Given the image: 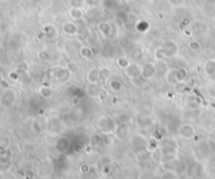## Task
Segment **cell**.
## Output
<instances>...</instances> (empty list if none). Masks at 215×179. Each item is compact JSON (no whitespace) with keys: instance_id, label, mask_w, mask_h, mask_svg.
Returning a JSON list of instances; mask_svg holds the SVG:
<instances>
[{"instance_id":"cell-29","label":"cell","mask_w":215,"mask_h":179,"mask_svg":"<svg viewBox=\"0 0 215 179\" xmlns=\"http://www.w3.org/2000/svg\"><path fill=\"white\" fill-rule=\"evenodd\" d=\"M168 3L171 5V7H180L185 3V0H168Z\"/></svg>"},{"instance_id":"cell-13","label":"cell","mask_w":215,"mask_h":179,"mask_svg":"<svg viewBox=\"0 0 215 179\" xmlns=\"http://www.w3.org/2000/svg\"><path fill=\"white\" fill-rule=\"evenodd\" d=\"M12 159L7 155L0 157V173H7L11 169V167H12Z\"/></svg>"},{"instance_id":"cell-22","label":"cell","mask_w":215,"mask_h":179,"mask_svg":"<svg viewBox=\"0 0 215 179\" xmlns=\"http://www.w3.org/2000/svg\"><path fill=\"white\" fill-rule=\"evenodd\" d=\"M44 34L46 35L50 38H53V37L56 36V27L54 26L53 24H46L44 27Z\"/></svg>"},{"instance_id":"cell-14","label":"cell","mask_w":215,"mask_h":179,"mask_svg":"<svg viewBox=\"0 0 215 179\" xmlns=\"http://www.w3.org/2000/svg\"><path fill=\"white\" fill-rule=\"evenodd\" d=\"M203 71H205V74L208 77H212L215 74V60L214 59H210L208 60L207 62L203 65Z\"/></svg>"},{"instance_id":"cell-18","label":"cell","mask_w":215,"mask_h":179,"mask_svg":"<svg viewBox=\"0 0 215 179\" xmlns=\"http://www.w3.org/2000/svg\"><path fill=\"white\" fill-rule=\"evenodd\" d=\"M37 57H38L39 61L42 62V63H48L51 60V56H50V51H47L45 49L40 50L38 54H37Z\"/></svg>"},{"instance_id":"cell-2","label":"cell","mask_w":215,"mask_h":179,"mask_svg":"<svg viewBox=\"0 0 215 179\" xmlns=\"http://www.w3.org/2000/svg\"><path fill=\"white\" fill-rule=\"evenodd\" d=\"M98 127L103 133H112L117 128L113 120L107 116H102L98 120Z\"/></svg>"},{"instance_id":"cell-24","label":"cell","mask_w":215,"mask_h":179,"mask_svg":"<svg viewBox=\"0 0 215 179\" xmlns=\"http://www.w3.org/2000/svg\"><path fill=\"white\" fill-rule=\"evenodd\" d=\"M103 0H85V5L88 7H97L101 5Z\"/></svg>"},{"instance_id":"cell-35","label":"cell","mask_w":215,"mask_h":179,"mask_svg":"<svg viewBox=\"0 0 215 179\" xmlns=\"http://www.w3.org/2000/svg\"><path fill=\"white\" fill-rule=\"evenodd\" d=\"M24 175L26 176V177H30V178H31V177H34V172H25L24 173Z\"/></svg>"},{"instance_id":"cell-20","label":"cell","mask_w":215,"mask_h":179,"mask_svg":"<svg viewBox=\"0 0 215 179\" xmlns=\"http://www.w3.org/2000/svg\"><path fill=\"white\" fill-rule=\"evenodd\" d=\"M130 61L127 59V58H124V57H120V58H117L116 60V64L117 65V67L121 68V69H124L127 67V66H129V64H130Z\"/></svg>"},{"instance_id":"cell-37","label":"cell","mask_w":215,"mask_h":179,"mask_svg":"<svg viewBox=\"0 0 215 179\" xmlns=\"http://www.w3.org/2000/svg\"><path fill=\"white\" fill-rule=\"evenodd\" d=\"M1 79H2V78H1V77H0V82H1Z\"/></svg>"},{"instance_id":"cell-15","label":"cell","mask_w":215,"mask_h":179,"mask_svg":"<svg viewBox=\"0 0 215 179\" xmlns=\"http://www.w3.org/2000/svg\"><path fill=\"white\" fill-rule=\"evenodd\" d=\"M109 73L110 70L107 67H102L100 68V76H99V81L98 84H106L108 81V78H109Z\"/></svg>"},{"instance_id":"cell-27","label":"cell","mask_w":215,"mask_h":179,"mask_svg":"<svg viewBox=\"0 0 215 179\" xmlns=\"http://www.w3.org/2000/svg\"><path fill=\"white\" fill-rule=\"evenodd\" d=\"M66 67H67L68 70L70 71V73H78V71L80 70V69H79V66L77 65L76 63H73V62H71V63H68Z\"/></svg>"},{"instance_id":"cell-12","label":"cell","mask_w":215,"mask_h":179,"mask_svg":"<svg viewBox=\"0 0 215 179\" xmlns=\"http://www.w3.org/2000/svg\"><path fill=\"white\" fill-rule=\"evenodd\" d=\"M188 78V71L185 67H179L174 68V80H175V84L179 82H185Z\"/></svg>"},{"instance_id":"cell-32","label":"cell","mask_w":215,"mask_h":179,"mask_svg":"<svg viewBox=\"0 0 215 179\" xmlns=\"http://www.w3.org/2000/svg\"><path fill=\"white\" fill-rule=\"evenodd\" d=\"M7 154H8V151H7V147L3 146V145H1V144H0V157H2V156H7Z\"/></svg>"},{"instance_id":"cell-28","label":"cell","mask_w":215,"mask_h":179,"mask_svg":"<svg viewBox=\"0 0 215 179\" xmlns=\"http://www.w3.org/2000/svg\"><path fill=\"white\" fill-rule=\"evenodd\" d=\"M107 97H108V91L107 90H105V89H102V90L99 91L98 99H99L100 102H103V101H105L106 99H107Z\"/></svg>"},{"instance_id":"cell-36","label":"cell","mask_w":215,"mask_h":179,"mask_svg":"<svg viewBox=\"0 0 215 179\" xmlns=\"http://www.w3.org/2000/svg\"><path fill=\"white\" fill-rule=\"evenodd\" d=\"M126 2H133V1H136V0H125Z\"/></svg>"},{"instance_id":"cell-23","label":"cell","mask_w":215,"mask_h":179,"mask_svg":"<svg viewBox=\"0 0 215 179\" xmlns=\"http://www.w3.org/2000/svg\"><path fill=\"white\" fill-rule=\"evenodd\" d=\"M67 147H68V140L66 138H62V139H60L57 143V149L59 151H64V150L67 149Z\"/></svg>"},{"instance_id":"cell-30","label":"cell","mask_w":215,"mask_h":179,"mask_svg":"<svg viewBox=\"0 0 215 179\" xmlns=\"http://www.w3.org/2000/svg\"><path fill=\"white\" fill-rule=\"evenodd\" d=\"M89 171H90V166L88 163H82L80 166V172L83 173V174H87Z\"/></svg>"},{"instance_id":"cell-26","label":"cell","mask_w":215,"mask_h":179,"mask_svg":"<svg viewBox=\"0 0 215 179\" xmlns=\"http://www.w3.org/2000/svg\"><path fill=\"white\" fill-rule=\"evenodd\" d=\"M189 48L193 51H198L200 48H202V45H200V43L197 41H191L189 43Z\"/></svg>"},{"instance_id":"cell-21","label":"cell","mask_w":215,"mask_h":179,"mask_svg":"<svg viewBox=\"0 0 215 179\" xmlns=\"http://www.w3.org/2000/svg\"><path fill=\"white\" fill-rule=\"evenodd\" d=\"M116 131H117V134L119 135L120 137H125L126 135H127V133H128L129 128L127 127L126 124H122V125H119L117 127Z\"/></svg>"},{"instance_id":"cell-7","label":"cell","mask_w":215,"mask_h":179,"mask_svg":"<svg viewBox=\"0 0 215 179\" xmlns=\"http://www.w3.org/2000/svg\"><path fill=\"white\" fill-rule=\"evenodd\" d=\"M156 73V67L153 63H147L142 67V78L145 80H150Z\"/></svg>"},{"instance_id":"cell-16","label":"cell","mask_w":215,"mask_h":179,"mask_svg":"<svg viewBox=\"0 0 215 179\" xmlns=\"http://www.w3.org/2000/svg\"><path fill=\"white\" fill-rule=\"evenodd\" d=\"M108 85H109V89L113 92H120V91H122V89H123L122 82L117 79L110 80L109 83H108Z\"/></svg>"},{"instance_id":"cell-31","label":"cell","mask_w":215,"mask_h":179,"mask_svg":"<svg viewBox=\"0 0 215 179\" xmlns=\"http://www.w3.org/2000/svg\"><path fill=\"white\" fill-rule=\"evenodd\" d=\"M191 19L189 18V17H186V18L183 19V21H182V27H188V26H190V24H191Z\"/></svg>"},{"instance_id":"cell-33","label":"cell","mask_w":215,"mask_h":179,"mask_svg":"<svg viewBox=\"0 0 215 179\" xmlns=\"http://www.w3.org/2000/svg\"><path fill=\"white\" fill-rule=\"evenodd\" d=\"M0 87H2L4 90H7V89H10V84L7 83V80L1 79V82H0Z\"/></svg>"},{"instance_id":"cell-11","label":"cell","mask_w":215,"mask_h":179,"mask_svg":"<svg viewBox=\"0 0 215 179\" xmlns=\"http://www.w3.org/2000/svg\"><path fill=\"white\" fill-rule=\"evenodd\" d=\"M99 76H100V68L93 67L87 73L86 79H87L88 83H89L90 85H97L99 81Z\"/></svg>"},{"instance_id":"cell-25","label":"cell","mask_w":215,"mask_h":179,"mask_svg":"<svg viewBox=\"0 0 215 179\" xmlns=\"http://www.w3.org/2000/svg\"><path fill=\"white\" fill-rule=\"evenodd\" d=\"M70 7H83L85 5V0H69Z\"/></svg>"},{"instance_id":"cell-9","label":"cell","mask_w":215,"mask_h":179,"mask_svg":"<svg viewBox=\"0 0 215 179\" xmlns=\"http://www.w3.org/2000/svg\"><path fill=\"white\" fill-rule=\"evenodd\" d=\"M78 31H79L78 25L74 22L68 21L63 23L62 25V31L65 35H67V36H74V35L78 34Z\"/></svg>"},{"instance_id":"cell-19","label":"cell","mask_w":215,"mask_h":179,"mask_svg":"<svg viewBox=\"0 0 215 179\" xmlns=\"http://www.w3.org/2000/svg\"><path fill=\"white\" fill-rule=\"evenodd\" d=\"M80 54L85 58V59L89 60V59H93V51L91 48L87 47V46H82L81 48H80Z\"/></svg>"},{"instance_id":"cell-4","label":"cell","mask_w":215,"mask_h":179,"mask_svg":"<svg viewBox=\"0 0 215 179\" xmlns=\"http://www.w3.org/2000/svg\"><path fill=\"white\" fill-rule=\"evenodd\" d=\"M16 93L11 89H7L3 92V94L0 97V106L3 107V108H7L14 105V103L16 102Z\"/></svg>"},{"instance_id":"cell-6","label":"cell","mask_w":215,"mask_h":179,"mask_svg":"<svg viewBox=\"0 0 215 179\" xmlns=\"http://www.w3.org/2000/svg\"><path fill=\"white\" fill-rule=\"evenodd\" d=\"M163 49H164L165 54H166V58L167 59H170V58H173L174 56H176L177 53H179V47H177L176 43L173 41H167L164 43V45L162 46Z\"/></svg>"},{"instance_id":"cell-3","label":"cell","mask_w":215,"mask_h":179,"mask_svg":"<svg viewBox=\"0 0 215 179\" xmlns=\"http://www.w3.org/2000/svg\"><path fill=\"white\" fill-rule=\"evenodd\" d=\"M124 73L129 80H139L142 78V67L134 63H130L129 66L124 69Z\"/></svg>"},{"instance_id":"cell-8","label":"cell","mask_w":215,"mask_h":179,"mask_svg":"<svg viewBox=\"0 0 215 179\" xmlns=\"http://www.w3.org/2000/svg\"><path fill=\"white\" fill-rule=\"evenodd\" d=\"M68 16L74 21H80L85 17V11L83 7H70L68 10Z\"/></svg>"},{"instance_id":"cell-17","label":"cell","mask_w":215,"mask_h":179,"mask_svg":"<svg viewBox=\"0 0 215 179\" xmlns=\"http://www.w3.org/2000/svg\"><path fill=\"white\" fill-rule=\"evenodd\" d=\"M39 95L42 97V99L44 100H48L50 99L51 97H53V91H51V89L50 87H47V86L43 85L41 87L39 88Z\"/></svg>"},{"instance_id":"cell-34","label":"cell","mask_w":215,"mask_h":179,"mask_svg":"<svg viewBox=\"0 0 215 179\" xmlns=\"http://www.w3.org/2000/svg\"><path fill=\"white\" fill-rule=\"evenodd\" d=\"M19 76H20V74H19L18 73H16V71H13V73H10V74H8V77H10L11 79L14 80V81L18 80V79H19Z\"/></svg>"},{"instance_id":"cell-5","label":"cell","mask_w":215,"mask_h":179,"mask_svg":"<svg viewBox=\"0 0 215 179\" xmlns=\"http://www.w3.org/2000/svg\"><path fill=\"white\" fill-rule=\"evenodd\" d=\"M177 134L180 138L184 139H191L195 134V129L190 124H183L179 126V130H177Z\"/></svg>"},{"instance_id":"cell-1","label":"cell","mask_w":215,"mask_h":179,"mask_svg":"<svg viewBox=\"0 0 215 179\" xmlns=\"http://www.w3.org/2000/svg\"><path fill=\"white\" fill-rule=\"evenodd\" d=\"M50 76L53 78L54 80L58 81L60 83L65 82L66 80H68V78L70 77V71L68 70L67 67L61 65H55L53 66L50 70H48Z\"/></svg>"},{"instance_id":"cell-10","label":"cell","mask_w":215,"mask_h":179,"mask_svg":"<svg viewBox=\"0 0 215 179\" xmlns=\"http://www.w3.org/2000/svg\"><path fill=\"white\" fill-rule=\"evenodd\" d=\"M97 28H98L99 33L101 34L103 37H105V38L109 37L111 35V33H112V25H111L110 23L107 22V21L99 22Z\"/></svg>"}]
</instances>
